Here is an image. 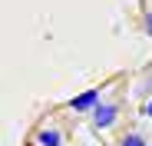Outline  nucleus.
<instances>
[{"mask_svg": "<svg viewBox=\"0 0 152 146\" xmlns=\"http://www.w3.org/2000/svg\"><path fill=\"white\" fill-rule=\"evenodd\" d=\"M145 33H152V13L145 17Z\"/></svg>", "mask_w": 152, "mask_h": 146, "instance_id": "423d86ee", "label": "nucleus"}, {"mask_svg": "<svg viewBox=\"0 0 152 146\" xmlns=\"http://www.w3.org/2000/svg\"><path fill=\"white\" fill-rule=\"evenodd\" d=\"M89 113H93V126L96 130H109L116 119H119V106L116 103H96Z\"/></svg>", "mask_w": 152, "mask_h": 146, "instance_id": "f03ea898", "label": "nucleus"}, {"mask_svg": "<svg viewBox=\"0 0 152 146\" xmlns=\"http://www.w3.org/2000/svg\"><path fill=\"white\" fill-rule=\"evenodd\" d=\"M27 146H63V126L53 123V119H43L40 126L30 130Z\"/></svg>", "mask_w": 152, "mask_h": 146, "instance_id": "f257e3e1", "label": "nucleus"}, {"mask_svg": "<svg viewBox=\"0 0 152 146\" xmlns=\"http://www.w3.org/2000/svg\"><path fill=\"white\" fill-rule=\"evenodd\" d=\"M142 116H149V119H152V100H149V103L142 106Z\"/></svg>", "mask_w": 152, "mask_h": 146, "instance_id": "39448f33", "label": "nucleus"}, {"mask_svg": "<svg viewBox=\"0 0 152 146\" xmlns=\"http://www.w3.org/2000/svg\"><path fill=\"white\" fill-rule=\"evenodd\" d=\"M99 96H103V83L93 86V90H83L80 96H73V100H69V110H73V113H89V110L99 103Z\"/></svg>", "mask_w": 152, "mask_h": 146, "instance_id": "7ed1b4c3", "label": "nucleus"}, {"mask_svg": "<svg viewBox=\"0 0 152 146\" xmlns=\"http://www.w3.org/2000/svg\"><path fill=\"white\" fill-rule=\"evenodd\" d=\"M119 146H149V143H145L142 133H126V136L119 139Z\"/></svg>", "mask_w": 152, "mask_h": 146, "instance_id": "20e7f679", "label": "nucleus"}]
</instances>
